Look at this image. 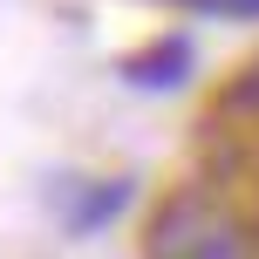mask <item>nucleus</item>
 <instances>
[{
	"instance_id": "f257e3e1",
	"label": "nucleus",
	"mask_w": 259,
	"mask_h": 259,
	"mask_svg": "<svg viewBox=\"0 0 259 259\" xmlns=\"http://www.w3.org/2000/svg\"><path fill=\"white\" fill-rule=\"evenodd\" d=\"M150 259H252L246 239H239V219L205 191H178L157 205L150 239H143Z\"/></svg>"
},
{
	"instance_id": "f03ea898",
	"label": "nucleus",
	"mask_w": 259,
	"mask_h": 259,
	"mask_svg": "<svg viewBox=\"0 0 259 259\" xmlns=\"http://www.w3.org/2000/svg\"><path fill=\"white\" fill-rule=\"evenodd\" d=\"M184 68H191V41H164V48H150V55L130 62V82H137V89H178Z\"/></svg>"
},
{
	"instance_id": "7ed1b4c3",
	"label": "nucleus",
	"mask_w": 259,
	"mask_h": 259,
	"mask_svg": "<svg viewBox=\"0 0 259 259\" xmlns=\"http://www.w3.org/2000/svg\"><path fill=\"white\" fill-rule=\"evenodd\" d=\"M191 14H225V21H259V0H178Z\"/></svg>"
}]
</instances>
